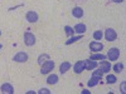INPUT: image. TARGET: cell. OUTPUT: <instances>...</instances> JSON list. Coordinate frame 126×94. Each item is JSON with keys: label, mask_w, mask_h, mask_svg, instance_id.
<instances>
[{"label": "cell", "mask_w": 126, "mask_h": 94, "mask_svg": "<svg viewBox=\"0 0 126 94\" xmlns=\"http://www.w3.org/2000/svg\"><path fill=\"white\" fill-rule=\"evenodd\" d=\"M53 69H54V61L52 59H49V60H47L44 63L43 65H40V74H43V75L49 74Z\"/></svg>", "instance_id": "1"}, {"label": "cell", "mask_w": 126, "mask_h": 94, "mask_svg": "<svg viewBox=\"0 0 126 94\" xmlns=\"http://www.w3.org/2000/svg\"><path fill=\"white\" fill-rule=\"evenodd\" d=\"M120 54H121V51H120L119 48H111V49H109V51H107L106 58H107L109 60H111V61H115V60H117V59L120 58Z\"/></svg>", "instance_id": "2"}, {"label": "cell", "mask_w": 126, "mask_h": 94, "mask_svg": "<svg viewBox=\"0 0 126 94\" xmlns=\"http://www.w3.org/2000/svg\"><path fill=\"white\" fill-rule=\"evenodd\" d=\"M35 41H37L35 35L32 33V31H25L24 33V43H25V45L27 47H33L35 44Z\"/></svg>", "instance_id": "3"}, {"label": "cell", "mask_w": 126, "mask_h": 94, "mask_svg": "<svg viewBox=\"0 0 126 94\" xmlns=\"http://www.w3.org/2000/svg\"><path fill=\"white\" fill-rule=\"evenodd\" d=\"M103 36L107 41H115L117 39V33H116V30H113L112 28H109V29H106V31H105Z\"/></svg>", "instance_id": "4"}, {"label": "cell", "mask_w": 126, "mask_h": 94, "mask_svg": "<svg viewBox=\"0 0 126 94\" xmlns=\"http://www.w3.org/2000/svg\"><path fill=\"white\" fill-rule=\"evenodd\" d=\"M13 60L15 63H25L28 60V54L24 53V51H19V53H16L13 57Z\"/></svg>", "instance_id": "5"}, {"label": "cell", "mask_w": 126, "mask_h": 94, "mask_svg": "<svg viewBox=\"0 0 126 94\" xmlns=\"http://www.w3.org/2000/svg\"><path fill=\"white\" fill-rule=\"evenodd\" d=\"M25 18H27L28 22H29V23H32V24L37 23L38 20H39V15H38V13H37V12H33V10L28 12V13H27V15H25Z\"/></svg>", "instance_id": "6"}, {"label": "cell", "mask_w": 126, "mask_h": 94, "mask_svg": "<svg viewBox=\"0 0 126 94\" xmlns=\"http://www.w3.org/2000/svg\"><path fill=\"white\" fill-rule=\"evenodd\" d=\"M90 49L92 51H94V53H100V51L103 49V44L100 43V41H97V40L91 41V43H90Z\"/></svg>", "instance_id": "7"}, {"label": "cell", "mask_w": 126, "mask_h": 94, "mask_svg": "<svg viewBox=\"0 0 126 94\" xmlns=\"http://www.w3.org/2000/svg\"><path fill=\"white\" fill-rule=\"evenodd\" d=\"M85 63V70H93L98 67L97 61L96 60H92V59H88V60H83Z\"/></svg>", "instance_id": "8"}, {"label": "cell", "mask_w": 126, "mask_h": 94, "mask_svg": "<svg viewBox=\"0 0 126 94\" xmlns=\"http://www.w3.org/2000/svg\"><path fill=\"white\" fill-rule=\"evenodd\" d=\"M0 90L4 94H13L14 93V87L10 84V83H4V84L0 87Z\"/></svg>", "instance_id": "9"}, {"label": "cell", "mask_w": 126, "mask_h": 94, "mask_svg": "<svg viewBox=\"0 0 126 94\" xmlns=\"http://www.w3.org/2000/svg\"><path fill=\"white\" fill-rule=\"evenodd\" d=\"M73 70H75L76 74H81V73L85 70V63L83 60H78L75 65H73Z\"/></svg>", "instance_id": "10"}, {"label": "cell", "mask_w": 126, "mask_h": 94, "mask_svg": "<svg viewBox=\"0 0 126 94\" xmlns=\"http://www.w3.org/2000/svg\"><path fill=\"white\" fill-rule=\"evenodd\" d=\"M73 29H75V33H77V34H85L87 30V26H86V24L79 23V24H76L73 26Z\"/></svg>", "instance_id": "11"}, {"label": "cell", "mask_w": 126, "mask_h": 94, "mask_svg": "<svg viewBox=\"0 0 126 94\" xmlns=\"http://www.w3.org/2000/svg\"><path fill=\"white\" fill-rule=\"evenodd\" d=\"M83 14H85V12H83V9L81 6H76V8L72 9V15L76 19H81L83 16Z\"/></svg>", "instance_id": "12"}, {"label": "cell", "mask_w": 126, "mask_h": 94, "mask_svg": "<svg viewBox=\"0 0 126 94\" xmlns=\"http://www.w3.org/2000/svg\"><path fill=\"white\" fill-rule=\"evenodd\" d=\"M71 67H72V64H71L69 61H63V63H61L59 73H61V74H66V73L71 69Z\"/></svg>", "instance_id": "13"}, {"label": "cell", "mask_w": 126, "mask_h": 94, "mask_svg": "<svg viewBox=\"0 0 126 94\" xmlns=\"http://www.w3.org/2000/svg\"><path fill=\"white\" fill-rule=\"evenodd\" d=\"M100 69L103 71V73H109L111 70V63L107 61V60H103L101 61V64H100Z\"/></svg>", "instance_id": "14"}, {"label": "cell", "mask_w": 126, "mask_h": 94, "mask_svg": "<svg viewBox=\"0 0 126 94\" xmlns=\"http://www.w3.org/2000/svg\"><path fill=\"white\" fill-rule=\"evenodd\" d=\"M58 80H59V78H58L57 74H50V75L47 78V84L54 85V84H57V83H58Z\"/></svg>", "instance_id": "15"}, {"label": "cell", "mask_w": 126, "mask_h": 94, "mask_svg": "<svg viewBox=\"0 0 126 94\" xmlns=\"http://www.w3.org/2000/svg\"><path fill=\"white\" fill-rule=\"evenodd\" d=\"M82 38H83V34H78L77 36H69V39L66 40V45H71V44H73V43H76V41L81 40Z\"/></svg>", "instance_id": "16"}, {"label": "cell", "mask_w": 126, "mask_h": 94, "mask_svg": "<svg viewBox=\"0 0 126 94\" xmlns=\"http://www.w3.org/2000/svg\"><path fill=\"white\" fill-rule=\"evenodd\" d=\"M101 79H102V78H100V77H94V75H92L91 79H90L88 83H87V85L92 88V87H94V85H97V84H98V82H100Z\"/></svg>", "instance_id": "17"}, {"label": "cell", "mask_w": 126, "mask_h": 94, "mask_svg": "<svg viewBox=\"0 0 126 94\" xmlns=\"http://www.w3.org/2000/svg\"><path fill=\"white\" fill-rule=\"evenodd\" d=\"M49 59H50V58H49L48 54H42V55L38 57V64H39V65H43L44 63H46L47 60H49Z\"/></svg>", "instance_id": "18"}, {"label": "cell", "mask_w": 126, "mask_h": 94, "mask_svg": "<svg viewBox=\"0 0 126 94\" xmlns=\"http://www.w3.org/2000/svg\"><path fill=\"white\" fill-rule=\"evenodd\" d=\"M124 64L122 63H116V64H115L113 67H112V70L115 71V73H121L122 70H124Z\"/></svg>", "instance_id": "19"}, {"label": "cell", "mask_w": 126, "mask_h": 94, "mask_svg": "<svg viewBox=\"0 0 126 94\" xmlns=\"http://www.w3.org/2000/svg\"><path fill=\"white\" fill-rule=\"evenodd\" d=\"M90 59H92V60H105V59H106V55H103L101 53H96V54L91 55Z\"/></svg>", "instance_id": "20"}, {"label": "cell", "mask_w": 126, "mask_h": 94, "mask_svg": "<svg viewBox=\"0 0 126 94\" xmlns=\"http://www.w3.org/2000/svg\"><path fill=\"white\" fill-rule=\"evenodd\" d=\"M116 80H117V78H116V75H113V74H109L107 78H106L107 84H115V83H116Z\"/></svg>", "instance_id": "21"}, {"label": "cell", "mask_w": 126, "mask_h": 94, "mask_svg": "<svg viewBox=\"0 0 126 94\" xmlns=\"http://www.w3.org/2000/svg\"><path fill=\"white\" fill-rule=\"evenodd\" d=\"M64 30H66V34H67L68 38L69 36H73V34H75V29H73L72 26H69V25H66L64 26Z\"/></svg>", "instance_id": "22"}, {"label": "cell", "mask_w": 126, "mask_h": 94, "mask_svg": "<svg viewBox=\"0 0 126 94\" xmlns=\"http://www.w3.org/2000/svg\"><path fill=\"white\" fill-rule=\"evenodd\" d=\"M103 38V33L101 30H96V31H93V39L94 40H101Z\"/></svg>", "instance_id": "23"}, {"label": "cell", "mask_w": 126, "mask_h": 94, "mask_svg": "<svg viewBox=\"0 0 126 94\" xmlns=\"http://www.w3.org/2000/svg\"><path fill=\"white\" fill-rule=\"evenodd\" d=\"M92 75H94V77H100V78H102L103 77V71L98 68V70H94L93 69V73H92Z\"/></svg>", "instance_id": "24"}, {"label": "cell", "mask_w": 126, "mask_h": 94, "mask_svg": "<svg viewBox=\"0 0 126 94\" xmlns=\"http://www.w3.org/2000/svg\"><path fill=\"white\" fill-rule=\"evenodd\" d=\"M38 94H50V90H48L47 88H42V89L38 92Z\"/></svg>", "instance_id": "25"}, {"label": "cell", "mask_w": 126, "mask_h": 94, "mask_svg": "<svg viewBox=\"0 0 126 94\" xmlns=\"http://www.w3.org/2000/svg\"><path fill=\"white\" fill-rule=\"evenodd\" d=\"M120 89H121V93H126V82H122L121 83Z\"/></svg>", "instance_id": "26"}, {"label": "cell", "mask_w": 126, "mask_h": 94, "mask_svg": "<svg viewBox=\"0 0 126 94\" xmlns=\"http://www.w3.org/2000/svg\"><path fill=\"white\" fill-rule=\"evenodd\" d=\"M113 3H116V4H120V3H124L125 0H112Z\"/></svg>", "instance_id": "27"}, {"label": "cell", "mask_w": 126, "mask_h": 94, "mask_svg": "<svg viewBox=\"0 0 126 94\" xmlns=\"http://www.w3.org/2000/svg\"><path fill=\"white\" fill-rule=\"evenodd\" d=\"M82 93H83V94H90L91 92H90V90H87V89H85V90H83Z\"/></svg>", "instance_id": "28"}, {"label": "cell", "mask_w": 126, "mask_h": 94, "mask_svg": "<svg viewBox=\"0 0 126 94\" xmlns=\"http://www.w3.org/2000/svg\"><path fill=\"white\" fill-rule=\"evenodd\" d=\"M27 94H35V92H32V90H29V92H27Z\"/></svg>", "instance_id": "29"}, {"label": "cell", "mask_w": 126, "mask_h": 94, "mask_svg": "<svg viewBox=\"0 0 126 94\" xmlns=\"http://www.w3.org/2000/svg\"><path fill=\"white\" fill-rule=\"evenodd\" d=\"M1 48H3V44H0V50H1Z\"/></svg>", "instance_id": "30"}, {"label": "cell", "mask_w": 126, "mask_h": 94, "mask_svg": "<svg viewBox=\"0 0 126 94\" xmlns=\"http://www.w3.org/2000/svg\"><path fill=\"white\" fill-rule=\"evenodd\" d=\"M0 35H1V30H0Z\"/></svg>", "instance_id": "31"}]
</instances>
